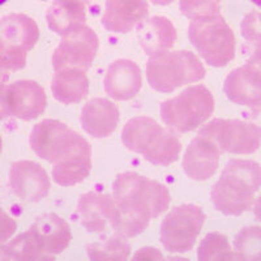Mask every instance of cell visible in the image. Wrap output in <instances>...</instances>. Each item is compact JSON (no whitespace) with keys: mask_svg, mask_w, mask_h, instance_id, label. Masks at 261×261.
<instances>
[{"mask_svg":"<svg viewBox=\"0 0 261 261\" xmlns=\"http://www.w3.org/2000/svg\"><path fill=\"white\" fill-rule=\"evenodd\" d=\"M85 143L86 140L77 132L54 119L39 122L30 135L33 151L39 158L54 165L65 160Z\"/></svg>","mask_w":261,"mask_h":261,"instance_id":"9","label":"cell"},{"mask_svg":"<svg viewBox=\"0 0 261 261\" xmlns=\"http://www.w3.org/2000/svg\"><path fill=\"white\" fill-rule=\"evenodd\" d=\"M199 135L212 139L222 153L251 154L261 144V129L239 119H214L200 129Z\"/></svg>","mask_w":261,"mask_h":261,"instance_id":"10","label":"cell"},{"mask_svg":"<svg viewBox=\"0 0 261 261\" xmlns=\"http://www.w3.org/2000/svg\"><path fill=\"white\" fill-rule=\"evenodd\" d=\"M46 107V92L36 81L20 80L0 86V122L9 116L29 122L45 113Z\"/></svg>","mask_w":261,"mask_h":261,"instance_id":"11","label":"cell"},{"mask_svg":"<svg viewBox=\"0 0 261 261\" xmlns=\"http://www.w3.org/2000/svg\"><path fill=\"white\" fill-rule=\"evenodd\" d=\"M113 191L120 211V221L114 231L124 238L141 234L148 227L149 221L166 212L171 201L166 186L137 172L119 174Z\"/></svg>","mask_w":261,"mask_h":261,"instance_id":"1","label":"cell"},{"mask_svg":"<svg viewBox=\"0 0 261 261\" xmlns=\"http://www.w3.org/2000/svg\"><path fill=\"white\" fill-rule=\"evenodd\" d=\"M51 90L55 99L62 103H79L89 94L90 81L80 69H59L54 74Z\"/></svg>","mask_w":261,"mask_h":261,"instance_id":"23","label":"cell"},{"mask_svg":"<svg viewBox=\"0 0 261 261\" xmlns=\"http://www.w3.org/2000/svg\"><path fill=\"white\" fill-rule=\"evenodd\" d=\"M90 170H92V148L86 141L65 160L54 165L53 178L59 186L71 187L85 180L89 176Z\"/></svg>","mask_w":261,"mask_h":261,"instance_id":"22","label":"cell"},{"mask_svg":"<svg viewBox=\"0 0 261 261\" xmlns=\"http://www.w3.org/2000/svg\"><path fill=\"white\" fill-rule=\"evenodd\" d=\"M205 213L200 206L184 204L172 209L161 225V242L172 253L188 252L195 246L205 223Z\"/></svg>","mask_w":261,"mask_h":261,"instance_id":"8","label":"cell"},{"mask_svg":"<svg viewBox=\"0 0 261 261\" xmlns=\"http://www.w3.org/2000/svg\"><path fill=\"white\" fill-rule=\"evenodd\" d=\"M249 2H251V3H253V4H256L258 8H261V0H249Z\"/></svg>","mask_w":261,"mask_h":261,"instance_id":"37","label":"cell"},{"mask_svg":"<svg viewBox=\"0 0 261 261\" xmlns=\"http://www.w3.org/2000/svg\"><path fill=\"white\" fill-rule=\"evenodd\" d=\"M7 2H8V0H0V7L4 6V4H6Z\"/></svg>","mask_w":261,"mask_h":261,"instance_id":"39","label":"cell"},{"mask_svg":"<svg viewBox=\"0 0 261 261\" xmlns=\"http://www.w3.org/2000/svg\"><path fill=\"white\" fill-rule=\"evenodd\" d=\"M150 2L155 4V6H169V4H171L175 0H150Z\"/></svg>","mask_w":261,"mask_h":261,"instance_id":"36","label":"cell"},{"mask_svg":"<svg viewBox=\"0 0 261 261\" xmlns=\"http://www.w3.org/2000/svg\"><path fill=\"white\" fill-rule=\"evenodd\" d=\"M188 37L200 57L212 67H225L235 58L237 38L222 16L191 21Z\"/></svg>","mask_w":261,"mask_h":261,"instance_id":"6","label":"cell"},{"mask_svg":"<svg viewBox=\"0 0 261 261\" xmlns=\"http://www.w3.org/2000/svg\"><path fill=\"white\" fill-rule=\"evenodd\" d=\"M17 230V222L0 208V258H4L3 243H6Z\"/></svg>","mask_w":261,"mask_h":261,"instance_id":"31","label":"cell"},{"mask_svg":"<svg viewBox=\"0 0 261 261\" xmlns=\"http://www.w3.org/2000/svg\"><path fill=\"white\" fill-rule=\"evenodd\" d=\"M120 113L114 102L106 98H92L81 111L80 122L84 130L95 139L109 137L119 124Z\"/></svg>","mask_w":261,"mask_h":261,"instance_id":"18","label":"cell"},{"mask_svg":"<svg viewBox=\"0 0 261 261\" xmlns=\"http://www.w3.org/2000/svg\"><path fill=\"white\" fill-rule=\"evenodd\" d=\"M46 20L48 28L63 37L85 25V8L54 0L46 11Z\"/></svg>","mask_w":261,"mask_h":261,"instance_id":"24","label":"cell"},{"mask_svg":"<svg viewBox=\"0 0 261 261\" xmlns=\"http://www.w3.org/2000/svg\"><path fill=\"white\" fill-rule=\"evenodd\" d=\"M39 28L24 13H11L0 20V65L18 71L27 65L28 53L37 45Z\"/></svg>","mask_w":261,"mask_h":261,"instance_id":"7","label":"cell"},{"mask_svg":"<svg viewBox=\"0 0 261 261\" xmlns=\"http://www.w3.org/2000/svg\"><path fill=\"white\" fill-rule=\"evenodd\" d=\"M249 107H251L249 120H251V123L256 124L261 129V97Z\"/></svg>","mask_w":261,"mask_h":261,"instance_id":"32","label":"cell"},{"mask_svg":"<svg viewBox=\"0 0 261 261\" xmlns=\"http://www.w3.org/2000/svg\"><path fill=\"white\" fill-rule=\"evenodd\" d=\"M98 47L99 39L97 33L84 25L62 37L60 45L55 48L51 58L54 69L88 71L94 62Z\"/></svg>","mask_w":261,"mask_h":261,"instance_id":"12","label":"cell"},{"mask_svg":"<svg viewBox=\"0 0 261 261\" xmlns=\"http://www.w3.org/2000/svg\"><path fill=\"white\" fill-rule=\"evenodd\" d=\"M181 15L191 21L221 16L218 0H180Z\"/></svg>","mask_w":261,"mask_h":261,"instance_id":"29","label":"cell"},{"mask_svg":"<svg viewBox=\"0 0 261 261\" xmlns=\"http://www.w3.org/2000/svg\"><path fill=\"white\" fill-rule=\"evenodd\" d=\"M242 36L251 45H261V12L252 11L242 21Z\"/></svg>","mask_w":261,"mask_h":261,"instance_id":"30","label":"cell"},{"mask_svg":"<svg viewBox=\"0 0 261 261\" xmlns=\"http://www.w3.org/2000/svg\"><path fill=\"white\" fill-rule=\"evenodd\" d=\"M205 74L201 60L191 51H165L149 58L146 64L149 85L161 93L197 83Z\"/></svg>","mask_w":261,"mask_h":261,"instance_id":"4","label":"cell"},{"mask_svg":"<svg viewBox=\"0 0 261 261\" xmlns=\"http://www.w3.org/2000/svg\"><path fill=\"white\" fill-rule=\"evenodd\" d=\"M81 222L90 232H103L109 226L115 230L120 221V211L113 196L85 193L77 205Z\"/></svg>","mask_w":261,"mask_h":261,"instance_id":"14","label":"cell"},{"mask_svg":"<svg viewBox=\"0 0 261 261\" xmlns=\"http://www.w3.org/2000/svg\"><path fill=\"white\" fill-rule=\"evenodd\" d=\"M235 256L238 260H261V226L244 227L235 238Z\"/></svg>","mask_w":261,"mask_h":261,"instance_id":"26","label":"cell"},{"mask_svg":"<svg viewBox=\"0 0 261 261\" xmlns=\"http://www.w3.org/2000/svg\"><path fill=\"white\" fill-rule=\"evenodd\" d=\"M124 146L143 154L153 165L169 166L178 161L180 141L175 134L148 116H136L125 123L122 132Z\"/></svg>","mask_w":261,"mask_h":261,"instance_id":"3","label":"cell"},{"mask_svg":"<svg viewBox=\"0 0 261 261\" xmlns=\"http://www.w3.org/2000/svg\"><path fill=\"white\" fill-rule=\"evenodd\" d=\"M253 214H255L256 220L261 222V196L256 200L255 205H253Z\"/></svg>","mask_w":261,"mask_h":261,"instance_id":"34","label":"cell"},{"mask_svg":"<svg viewBox=\"0 0 261 261\" xmlns=\"http://www.w3.org/2000/svg\"><path fill=\"white\" fill-rule=\"evenodd\" d=\"M3 253L7 260H50L43 251L38 235L32 228L6 244Z\"/></svg>","mask_w":261,"mask_h":261,"instance_id":"25","label":"cell"},{"mask_svg":"<svg viewBox=\"0 0 261 261\" xmlns=\"http://www.w3.org/2000/svg\"><path fill=\"white\" fill-rule=\"evenodd\" d=\"M237 258L230 248L227 238L220 232H211L199 247V260H232Z\"/></svg>","mask_w":261,"mask_h":261,"instance_id":"28","label":"cell"},{"mask_svg":"<svg viewBox=\"0 0 261 261\" xmlns=\"http://www.w3.org/2000/svg\"><path fill=\"white\" fill-rule=\"evenodd\" d=\"M218 2H220V0H218Z\"/></svg>","mask_w":261,"mask_h":261,"instance_id":"40","label":"cell"},{"mask_svg":"<svg viewBox=\"0 0 261 261\" xmlns=\"http://www.w3.org/2000/svg\"><path fill=\"white\" fill-rule=\"evenodd\" d=\"M9 184L22 201L38 202L51 188L50 178L41 165L33 161H18L9 170Z\"/></svg>","mask_w":261,"mask_h":261,"instance_id":"13","label":"cell"},{"mask_svg":"<svg viewBox=\"0 0 261 261\" xmlns=\"http://www.w3.org/2000/svg\"><path fill=\"white\" fill-rule=\"evenodd\" d=\"M9 73H11V72L7 71L6 68H3V67L0 65V86L6 85V83L8 81Z\"/></svg>","mask_w":261,"mask_h":261,"instance_id":"35","label":"cell"},{"mask_svg":"<svg viewBox=\"0 0 261 261\" xmlns=\"http://www.w3.org/2000/svg\"><path fill=\"white\" fill-rule=\"evenodd\" d=\"M261 187V166L255 161L231 160L213 186L214 208L226 216H241L251 209Z\"/></svg>","mask_w":261,"mask_h":261,"instance_id":"2","label":"cell"},{"mask_svg":"<svg viewBox=\"0 0 261 261\" xmlns=\"http://www.w3.org/2000/svg\"><path fill=\"white\" fill-rule=\"evenodd\" d=\"M214 98L204 85L190 86L161 103L160 113L165 125L178 132H191L204 124L214 111Z\"/></svg>","mask_w":261,"mask_h":261,"instance_id":"5","label":"cell"},{"mask_svg":"<svg viewBox=\"0 0 261 261\" xmlns=\"http://www.w3.org/2000/svg\"><path fill=\"white\" fill-rule=\"evenodd\" d=\"M137 38L144 53L149 57H153L174 47L178 34L175 27L169 18L153 16L139 24Z\"/></svg>","mask_w":261,"mask_h":261,"instance_id":"20","label":"cell"},{"mask_svg":"<svg viewBox=\"0 0 261 261\" xmlns=\"http://www.w3.org/2000/svg\"><path fill=\"white\" fill-rule=\"evenodd\" d=\"M88 255L92 260H125L129 256L130 247L125 238L111 237L103 243L88 246Z\"/></svg>","mask_w":261,"mask_h":261,"instance_id":"27","label":"cell"},{"mask_svg":"<svg viewBox=\"0 0 261 261\" xmlns=\"http://www.w3.org/2000/svg\"><path fill=\"white\" fill-rule=\"evenodd\" d=\"M143 86V72L132 60L119 59L111 63L105 77V90L115 101L136 97Z\"/></svg>","mask_w":261,"mask_h":261,"instance_id":"16","label":"cell"},{"mask_svg":"<svg viewBox=\"0 0 261 261\" xmlns=\"http://www.w3.org/2000/svg\"><path fill=\"white\" fill-rule=\"evenodd\" d=\"M2 148H3V140H2V136H0V153H2Z\"/></svg>","mask_w":261,"mask_h":261,"instance_id":"38","label":"cell"},{"mask_svg":"<svg viewBox=\"0 0 261 261\" xmlns=\"http://www.w3.org/2000/svg\"><path fill=\"white\" fill-rule=\"evenodd\" d=\"M30 228L38 235L43 251L50 260H54L55 256L71 244L72 232L69 225L57 214H42Z\"/></svg>","mask_w":261,"mask_h":261,"instance_id":"21","label":"cell"},{"mask_svg":"<svg viewBox=\"0 0 261 261\" xmlns=\"http://www.w3.org/2000/svg\"><path fill=\"white\" fill-rule=\"evenodd\" d=\"M55 2H59V3H65V4H71V6L84 7V8H85L86 4L89 3L90 0H55Z\"/></svg>","mask_w":261,"mask_h":261,"instance_id":"33","label":"cell"},{"mask_svg":"<svg viewBox=\"0 0 261 261\" xmlns=\"http://www.w3.org/2000/svg\"><path fill=\"white\" fill-rule=\"evenodd\" d=\"M148 13L146 0H106L102 25L110 32L124 34L141 24Z\"/></svg>","mask_w":261,"mask_h":261,"instance_id":"17","label":"cell"},{"mask_svg":"<svg viewBox=\"0 0 261 261\" xmlns=\"http://www.w3.org/2000/svg\"><path fill=\"white\" fill-rule=\"evenodd\" d=\"M223 92L234 103L249 107L261 97V73L247 63L228 73Z\"/></svg>","mask_w":261,"mask_h":261,"instance_id":"19","label":"cell"},{"mask_svg":"<svg viewBox=\"0 0 261 261\" xmlns=\"http://www.w3.org/2000/svg\"><path fill=\"white\" fill-rule=\"evenodd\" d=\"M221 153L213 140L199 135L191 141L184 153V172L195 180H208L218 169Z\"/></svg>","mask_w":261,"mask_h":261,"instance_id":"15","label":"cell"}]
</instances>
